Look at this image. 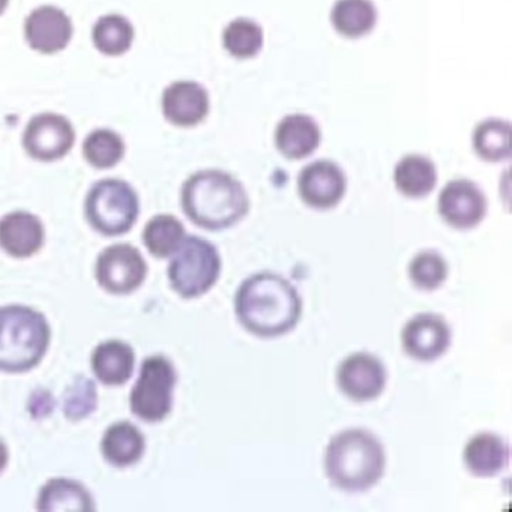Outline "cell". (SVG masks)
<instances>
[{"mask_svg": "<svg viewBox=\"0 0 512 512\" xmlns=\"http://www.w3.org/2000/svg\"><path fill=\"white\" fill-rule=\"evenodd\" d=\"M146 277L148 263L134 245L113 244L98 254L95 280L110 295H131L143 286Z\"/></svg>", "mask_w": 512, "mask_h": 512, "instance_id": "cell-8", "label": "cell"}, {"mask_svg": "<svg viewBox=\"0 0 512 512\" xmlns=\"http://www.w3.org/2000/svg\"><path fill=\"white\" fill-rule=\"evenodd\" d=\"M181 205L185 215L202 229H229L250 211L244 185L221 170L194 173L182 185Z\"/></svg>", "mask_w": 512, "mask_h": 512, "instance_id": "cell-2", "label": "cell"}, {"mask_svg": "<svg viewBox=\"0 0 512 512\" xmlns=\"http://www.w3.org/2000/svg\"><path fill=\"white\" fill-rule=\"evenodd\" d=\"M385 467L382 442L364 428L340 431L326 446V476L334 487L346 493L370 490L385 475Z\"/></svg>", "mask_w": 512, "mask_h": 512, "instance_id": "cell-3", "label": "cell"}, {"mask_svg": "<svg viewBox=\"0 0 512 512\" xmlns=\"http://www.w3.org/2000/svg\"><path fill=\"white\" fill-rule=\"evenodd\" d=\"M440 217L458 230L478 226L487 215V199L478 185L467 179L448 182L437 200Z\"/></svg>", "mask_w": 512, "mask_h": 512, "instance_id": "cell-12", "label": "cell"}, {"mask_svg": "<svg viewBox=\"0 0 512 512\" xmlns=\"http://www.w3.org/2000/svg\"><path fill=\"white\" fill-rule=\"evenodd\" d=\"M394 182L403 196L421 199L436 187V166L422 155H407L395 166Z\"/></svg>", "mask_w": 512, "mask_h": 512, "instance_id": "cell-23", "label": "cell"}, {"mask_svg": "<svg viewBox=\"0 0 512 512\" xmlns=\"http://www.w3.org/2000/svg\"><path fill=\"white\" fill-rule=\"evenodd\" d=\"M52 328L41 311L28 305L0 307V371L25 374L46 358Z\"/></svg>", "mask_w": 512, "mask_h": 512, "instance_id": "cell-4", "label": "cell"}, {"mask_svg": "<svg viewBox=\"0 0 512 512\" xmlns=\"http://www.w3.org/2000/svg\"><path fill=\"white\" fill-rule=\"evenodd\" d=\"M8 5H10V0H0V16L7 11Z\"/></svg>", "mask_w": 512, "mask_h": 512, "instance_id": "cell-32", "label": "cell"}, {"mask_svg": "<svg viewBox=\"0 0 512 512\" xmlns=\"http://www.w3.org/2000/svg\"><path fill=\"white\" fill-rule=\"evenodd\" d=\"M409 277L416 289L434 292L448 278V263L436 251H422L410 262Z\"/></svg>", "mask_w": 512, "mask_h": 512, "instance_id": "cell-29", "label": "cell"}, {"mask_svg": "<svg viewBox=\"0 0 512 512\" xmlns=\"http://www.w3.org/2000/svg\"><path fill=\"white\" fill-rule=\"evenodd\" d=\"M473 149L485 161L497 163L511 155V125L500 119H487L473 131Z\"/></svg>", "mask_w": 512, "mask_h": 512, "instance_id": "cell-27", "label": "cell"}, {"mask_svg": "<svg viewBox=\"0 0 512 512\" xmlns=\"http://www.w3.org/2000/svg\"><path fill=\"white\" fill-rule=\"evenodd\" d=\"M451 343V328L439 314H416L401 331V347L406 355L419 362H433L442 358Z\"/></svg>", "mask_w": 512, "mask_h": 512, "instance_id": "cell-11", "label": "cell"}, {"mask_svg": "<svg viewBox=\"0 0 512 512\" xmlns=\"http://www.w3.org/2000/svg\"><path fill=\"white\" fill-rule=\"evenodd\" d=\"M278 151L290 160H302L320 145V128L305 115L286 116L275 131Z\"/></svg>", "mask_w": 512, "mask_h": 512, "instance_id": "cell-21", "label": "cell"}, {"mask_svg": "<svg viewBox=\"0 0 512 512\" xmlns=\"http://www.w3.org/2000/svg\"><path fill=\"white\" fill-rule=\"evenodd\" d=\"M139 215V194L122 179H101L86 194V221L95 232L107 238L130 232L136 226Z\"/></svg>", "mask_w": 512, "mask_h": 512, "instance_id": "cell-5", "label": "cell"}, {"mask_svg": "<svg viewBox=\"0 0 512 512\" xmlns=\"http://www.w3.org/2000/svg\"><path fill=\"white\" fill-rule=\"evenodd\" d=\"M185 227L175 215L160 214L146 223L142 241L146 250L157 259H169L185 241Z\"/></svg>", "mask_w": 512, "mask_h": 512, "instance_id": "cell-25", "label": "cell"}, {"mask_svg": "<svg viewBox=\"0 0 512 512\" xmlns=\"http://www.w3.org/2000/svg\"><path fill=\"white\" fill-rule=\"evenodd\" d=\"M463 461L473 476L493 478L508 469V442L494 433L475 434L464 446Z\"/></svg>", "mask_w": 512, "mask_h": 512, "instance_id": "cell-20", "label": "cell"}, {"mask_svg": "<svg viewBox=\"0 0 512 512\" xmlns=\"http://www.w3.org/2000/svg\"><path fill=\"white\" fill-rule=\"evenodd\" d=\"M83 157L89 166L109 170L118 166L125 157V142L121 134L110 128H98L83 142Z\"/></svg>", "mask_w": 512, "mask_h": 512, "instance_id": "cell-26", "label": "cell"}, {"mask_svg": "<svg viewBox=\"0 0 512 512\" xmlns=\"http://www.w3.org/2000/svg\"><path fill=\"white\" fill-rule=\"evenodd\" d=\"M74 26L71 17L55 5L35 8L25 22V40L41 55H56L70 46Z\"/></svg>", "mask_w": 512, "mask_h": 512, "instance_id": "cell-13", "label": "cell"}, {"mask_svg": "<svg viewBox=\"0 0 512 512\" xmlns=\"http://www.w3.org/2000/svg\"><path fill=\"white\" fill-rule=\"evenodd\" d=\"M46 244V227L38 215L13 211L0 218V250L14 259H29Z\"/></svg>", "mask_w": 512, "mask_h": 512, "instance_id": "cell-15", "label": "cell"}, {"mask_svg": "<svg viewBox=\"0 0 512 512\" xmlns=\"http://www.w3.org/2000/svg\"><path fill=\"white\" fill-rule=\"evenodd\" d=\"M35 508L40 512H92L97 503L89 488L77 479L52 478L38 491Z\"/></svg>", "mask_w": 512, "mask_h": 512, "instance_id": "cell-19", "label": "cell"}, {"mask_svg": "<svg viewBox=\"0 0 512 512\" xmlns=\"http://www.w3.org/2000/svg\"><path fill=\"white\" fill-rule=\"evenodd\" d=\"M76 143V130L70 119L59 113L44 112L34 116L23 131L26 154L41 163H53L70 154Z\"/></svg>", "mask_w": 512, "mask_h": 512, "instance_id": "cell-9", "label": "cell"}, {"mask_svg": "<svg viewBox=\"0 0 512 512\" xmlns=\"http://www.w3.org/2000/svg\"><path fill=\"white\" fill-rule=\"evenodd\" d=\"M97 406V385L94 380L80 374L65 391L64 404H62L65 418L73 422L82 421L89 418Z\"/></svg>", "mask_w": 512, "mask_h": 512, "instance_id": "cell-30", "label": "cell"}, {"mask_svg": "<svg viewBox=\"0 0 512 512\" xmlns=\"http://www.w3.org/2000/svg\"><path fill=\"white\" fill-rule=\"evenodd\" d=\"M265 43L262 26L247 17L232 20L223 32V46L233 58L256 56Z\"/></svg>", "mask_w": 512, "mask_h": 512, "instance_id": "cell-28", "label": "cell"}, {"mask_svg": "<svg viewBox=\"0 0 512 512\" xmlns=\"http://www.w3.org/2000/svg\"><path fill=\"white\" fill-rule=\"evenodd\" d=\"M161 110L175 127H196L209 113L208 91L200 83L178 80L164 89Z\"/></svg>", "mask_w": 512, "mask_h": 512, "instance_id": "cell-16", "label": "cell"}, {"mask_svg": "<svg viewBox=\"0 0 512 512\" xmlns=\"http://www.w3.org/2000/svg\"><path fill=\"white\" fill-rule=\"evenodd\" d=\"M104 461L116 469H127L142 460L146 452L145 434L130 421L109 425L101 439Z\"/></svg>", "mask_w": 512, "mask_h": 512, "instance_id": "cell-18", "label": "cell"}, {"mask_svg": "<svg viewBox=\"0 0 512 512\" xmlns=\"http://www.w3.org/2000/svg\"><path fill=\"white\" fill-rule=\"evenodd\" d=\"M8 464H10V448L0 437V475L7 470Z\"/></svg>", "mask_w": 512, "mask_h": 512, "instance_id": "cell-31", "label": "cell"}, {"mask_svg": "<svg viewBox=\"0 0 512 512\" xmlns=\"http://www.w3.org/2000/svg\"><path fill=\"white\" fill-rule=\"evenodd\" d=\"M136 31L133 23L121 14H107L100 17L92 28V43L104 56L118 58L130 52Z\"/></svg>", "mask_w": 512, "mask_h": 512, "instance_id": "cell-24", "label": "cell"}, {"mask_svg": "<svg viewBox=\"0 0 512 512\" xmlns=\"http://www.w3.org/2000/svg\"><path fill=\"white\" fill-rule=\"evenodd\" d=\"M346 188V175L332 161L322 160L308 164L298 179L302 202L320 211L335 208L343 200Z\"/></svg>", "mask_w": 512, "mask_h": 512, "instance_id": "cell-14", "label": "cell"}, {"mask_svg": "<svg viewBox=\"0 0 512 512\" xmlns=\"http://www.w3.org/2000/svg\"><path fill=\"white\" fill-rule=\"evenodd\" d=\"M220 274V253L200 236H187L167 269L170 287L184 299L206 295L217 284Z\"/></svg>", "mask_w": 512, "mask_h": 512, "instance_id": "cell-6", "label": "cell"}, {"mask_svg": "<svg viewBox=\"0 0 512 512\" xmlns=\"http://www.w3.org/2000/svg\"><path fill=\"white\" fill-rule=\"evenodd\" d=\"M331 23L341 37L356 40L373 31L377 10L373 0H337L331 11Z\"/></svg>", "mask_w": 512, "mask_h": 512, "instance_id": "cell-22", "label": "cell"}, {"mask_svg": "<svg viewBox=\"0 0 512 512\" xmlns=\"http://www.w3.org/2000/svg\"><path fill=\"white\" fill-rule=\"evenodd\" d=\"M91 368L98 382L122 386L130 382L136 368V352L127 341L110 338L101 341L91 355Z\"/></svg>", "mask_w": 512, "mask_h": 512, "instance_id": "cell-17", "label": "cell"}, {"mask_svg": "<svg viewBox=\"0 0 512 512\" xmlns=\"http://www.w3.org/2000/svg\"><path fill=\"white\" fill-rule=\"evenodd\" d=\"M239 323L260 338L289 334L302 317L298 289L281 275L260 272L239 286L235 296Z\"/></svg>", "mask_w": 512, "mask_h": 512, "instance_id": "cell-1", "label": "cell"}, {"mask_svg": "<svg viewBox=\"0 0 512 512\" xmlns=\"http://www.w3.org/2000/svg\"><path fill=\"white\" fill-rule=\"evenodd\" d=\"M388 371L376 355L356 352L347 356L337 370V385L356 403L376 400L385 391Z\"/></svg>", "mask_w": 512, "mask_h": 512, "instance_id": "cell-10", "label": "cell"}, {"mask_svg": "<svg viewBox=\"0 0 512 512\" xmlns=\"http://www.w3.org/2000/svg\"><path fill=\"white\" fill-rule=\"evenodd\" d=\"M178 371L164 355H151L140 365L139 376L130 392V410L148 424L163 422L172 413Z\"/></svg>", "mask_w": 512, "mask_h": 512, "instance_id": "cell-7", "label": "cell"}]
</instances>
